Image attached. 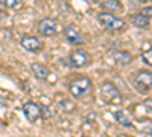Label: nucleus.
<instances>
[{"mask_svg": "<svg viewBox=\"0 0 152 137\" xmlns=\"http://www.w3.org/2000/svg\"><path fill=\"white\" fill-rule=\"evenodd\" d=\"M64 37L67 38V41L70 43V44H75V46H79V44H84V38L79 35V32L76 31L75 28H72V26H67V28H64Z\"/></svg>", "mask_w": 152, "mask_h": 137, "instance_id": "9", "label": "nucleus"}, {"mask_svg": "<svg viewBox=\"0 0 152 137\" xmlns=\"http://www.w3.org/2000/svg\"><path fill=\"white\" fill-rule=\"evenodd\" d=\"M0 6L8 9H20L23 6V0H0Z\"/></svg>", "mask_w": 152, "mask_h": 137, "instance_id": "15", "label": "nucleus"}, {"mask_svg": "<svg viewBox=\"0 0 152 137\" xmlns=\"http://www.w3.org/2000/svg\"><path fill=\"white\" fill-rule=\"evenodd\" d=\"M131 23L134 24L135 28L145 29V28L149 26L151 20H149V17H146V15H143V14H134V15H131Z\"/></svg>", "mask_w": 152, "mask_h": 137, "instance_id": "13", "label": "nucleus"}, {"mask_svg": "<svg viewBox=\"0 0 152 137\" xmlns=\"http://www.w3.org/2000/svg\"><path fill=\"white\" fill-rule=\"evenodd\" d=\"M69 61H70V66L75 67V69H81V67H85L90 64V53H88L85 49H75V51L70 52V56H69Z\"/></svg>", "mask_w": 152, "mask_h": 137, "instance_id": "3", "label": "nucleus"}, {"mask_svg": "<svg viewBox=\"0 0 152 137\" xmlns=\"http://www.w3.org/2000/svg\"><path fill=\"white\" fill-rule=\"evenodd\" d=\"M31 70L35 75V78H38V79H47L49 73H50L49 69L44 64H41V63H32L31 64Z\"/></svg>", "mask_w": 152, "mask_h": 137, "instance_id": "11", "label": "nucleus"}, {"mask_svg": "<svg viewBox=\"0 0 152 137\" xmlns=\"http://www.w3.org/2000/svg\"><path fill=\"white\" fill-rule=\"evenodd\" d=\"M91 81L88 79L87 76H78L70 81L69 84V92L72 93L73 97H82L87 93L91 92Z\"/></svg>", "mask_w": 152, "mask_h": 137, "instance_id": "1", "label": "nucleus"}, {"mask_svg": "<svg viewBox=\"0 0 152 137\" xmlns=\"http://www.w3.org/2000/svg\"><path fill=\"white\" fill-rule=\"evenodd\" d=\"M41 117H43V119L52 117V111H50V108H47L46 105H41Z\"/></svg>", "mask_w": 152, "mask_h": 137, "instance_id": "18", "label": "nucleus"}, {"mask_svg": "<svg viewBox=\"0 0 152 137\" xmlns=\"http://www.w3.org/2000/svg\"><path fill=\"white\" fill-rule=\"evenodd\" d=\"M2 107H5V104H3L2 101H0V108H2Z\"/></svg>", "mask_w": 152, "mask_h": 137, "instance_id": "23", "label": "nucleus"}, {"mask_svg": "<svg viewBox=\"0 0 152 137\" xmlns=\"http://www.w3.org/2000/svg\"><path fill=\"white\" fill-rule=\"evenodd\" d=\"M143 61H145L146 64L152 66V49H149V51H146L143 53Z\"/></svg>", "mask_w": 152, "mask_h": 137, "instance_id": "17", "label": "nucleus"}, {"mask_svg": "<svg viewBox=\"0 0 152 137\" xmlns=\"http://www.w3.org/2000/svg\"><path fill=\"white\" fill-rule=\"evenodd\" d=\"M140 14H143V15H146V17H152V6H145V8H142V12Z\"/></svg>", "mask_w": 152, "mask_h": 137, "instance_id": "19", "label": "nucleus"}, {"mask_svg": "<svg viewBox=\"0 0 152 137\" xmlns=\"http://www.w3.org/2000/svg\"><path fill=\"white\" fill-rule=\"evenodd\" d=\"M56 28H58V23H56V20L55 18H43L40 23L37 24V31L40 32L41 35H46V37H49V35H53L55 32H56Z\"/></svg>", "mask_w": 152, "mask_h": 137, "instance_id": "8", "label": "nucleus"}, {"mask_svg": "<svg viewBox=\"0 0 152 137\" xmlns=\"http://www.w3.org/2000/svg\"><path fill=\"white\" fill-rule=\"evenodd\" d=\"M100 95H102L105 102H113V101H119L120 99L119 89L110 81L102 82V85H100Z\"/></svg>", "mask_w": 152, "mask_h": 137, "instance_id": "4", "label": "nucleus"}, {"mask_svg": "<svg viewBox=\"0 0 152 137\" xmlns=\"http://www.w3.org/2000/svg\"><path fill=\"white\" fill-rule=\"evenodd\" d=\"M113 58H114V61H116L117 64H122V66L129 64L132 61V55L129 52H126V51H116L113 53Z\"/></svg>", "mask_w": 152, "mask_h": 137, "instance_id": "12", "label": "nucleus"}, {"mask_svg": "<svg viewBox=\"0 0 152 137\" xmlns=\"http://www.w3.org/2000/svg\"><path fill=\"white\" fill-rule=\"evenodd\" d=\"M145 107L152 110V99H146V101H145Z\"/></svg>", "mask_w": 152, "mask_h": 137, "instance_id": "20", "label": "nucleus"}, {"mask_svg": "<svg viewBox=\"0 0 152 137\" xmlns=\"http://www.w3.org/2000/svg\"><path fill=\"white\" fill-rule=\"evenodd\" d=\"M114 119H116V122H117V123H120L122 127H126V128L132 127L131 120H129L128 117H126V114L123 113V111H116V113H114Z\"/></svg>", "mask_w": 152, "mask_h": 137, "instance_id": "14", "label": "nucleus"}, {"mask_svg": "<svg viewBox=\"0 0 152 137\" xmlns=\"http://www.w3.org/2000/svg\"><path fill=\"white\" fill-rule=\"evenodd\" d=\"M102 9L104 12H110V14H122L123 12V5L119 0H104L102 2Z\"/></svg>", "mask_w": 152, "mask_h": 137, "instance_id": "10", "label": "nucleus"}, {"mask_svg": "<svg viewBox=\"0 0 152 137\" xmlns=\"http://www.w3.org/2000/svg\"><path fill=\"white\" fill-rule=\"evenodd\" d=\"M6 17V12L2 9V8H0V20H2V18H5Z\"/></svg>", "mask_w": 152, "mask_h": 137, "instance_id": "21", "label": "nucleus"}, {"mask_svg": "<svg viewBox=\"0 0 152 137\" xmlns=\"http://www.w3.org/2000/svg\"><path fill=\"white\" fill-rule=\"evenodd\" d=\"M23 113L29 122H37L38 119H41V105L35 102H26L23 104Z\"/></svg>", "mask_w": 152, "mask_h": 137, "instance_id": "6", "label": "nucleus"}, {"mask_svg": "<svg viewBox=\"0 0 152 137\" xmlns=\"http://www.w3.org/2000/svg\"><path fill=\"white\" fill-rule=\"evenodd\" d=\"M58 105L62 111H66V113H70V111L75 110V105H73V102L70 101V99H61Z\"/></svg>", "mask_w": 152, "mask_h": 137, "instance_id": "16", "label": "nucleus"}, {"mask_svg": "<svg viewBox=\"0 0 152 137\" xmlns=\"http://www.w3.org/2000/svg\"><path fill=\"white\" fill-rule=\"evenodd\" d=\"M20 44L24 51H28V52H37V51H41L43 49V41L38 38V37H34V35L23 37Z\"/></svg>", "mask_w": 152, "mask_h": 137, "instance_id": "7", "label": "nucleus"}, {"mask_svg": "<svg viewBox=\"0 0 152 137\" xmlns=\"http://www.w3.org/2000/svg\"><path fill=\"white\" fill-rule=\"evenodd\" d=\"M91 2H93V3H96V5H97V3H102V2H104V0H91Z\"/></svg>", "mask_w": 152, "mask_h": 137, "instance_id": "22", "label": "nucleus"}, {"mask_svg": "<svg viewBox=\"0 0 152 137\" xmlns=\"http://www.w3.org/2000/svg\"><path fill=\"white\" fill-rule=\"evenodd\" d=\"M97 20L110 32H117V31H122L125 28V20L116 17L114 14H110V12H100L97 15Z\"/></svg>", "mask_w": 152, "mask_h": 137, "instance_id": "2", "label": "nucleus"}, {"mask_svg": "<svg viewBox=\"0 0 152 137\" xmlns=\"http://www.w3.org/2000/svg\"><path fill=\"white\" fill-rule=\"evenodd\" d=\"M134 84L138 90L146 92L152 87V73L146 72V70H140L135 73V78H134Z\"/></svg>", "mask_w": 152, "mask_h": 137, "instance_id": "5", "label": "nucleus"}]
</instances>
